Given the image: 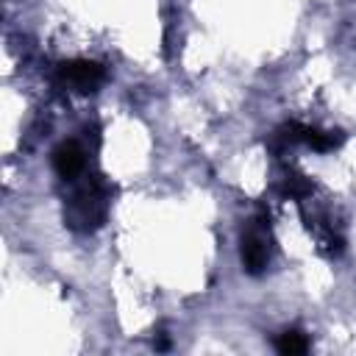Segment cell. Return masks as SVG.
Wrapping results in <instances>:
<instances>
[{
  "label": "cell",
  "instance_id": "ba28073f",
  "mask_svg": "<svg viewBox=\"0 0 356 356\" xmlns=\"http://www.w3.org/2000/svg\"><path fill=\"white\" fill-rule=\"evenodd\" d=\"M153 345H156V350H167V348H170V342H167L164 331H159V337H153Z\"/></svg>",
  "mask_w": 356,
  "mask_h": 356
},
{
  "label": "cell",
  "instance_id": "5b68a950",
  "mask_svg": "<svg viewBox=\"0 0 356 356\" xmlns=\"http://www.w3.org/2000/svg\"><path fill=\"white\" fill-rule=\"evenodd\" d=\"M53 170L64 181H78L86 172V150L78 139H64L53 147Z\"/></svg>",
  "mask_w": 356,
  "mask_h": 356
},
{
  "label": "cell",
  "instance_id": "6da1fadb",
  "mask_svg": "<svg viewBox=\"0 0 356 356\" xmlns=\"http://www.w3.org/2000/svg\"><path fill=\"white\" fill-rule=\"evenodd\" d=\"M106 206H108V200L103 195V181L89 178L86 184H81L75 189V195H70V200L64 206V220L75 231H92V228L103 225Z\"/></svg>",
  "mask_w": 356,
  "mask_h": 356
},
{
  "label": "cell",
  "instance_id": "8992f818",
  "mask_svg": "<svg viewBox=\"0 0 356 356\" xmlns=\"http://www.w3.org/2000/svg\"><path fill=\"white\" fill-rule=\"evenodd\" d=\"M281 192H284L286 197H292V200H303V197H309V195L314 192V181H312L309 175L292 170V172H286L284 184H281Z\"/></svg>",
  "mask_w": 356,
  "mask_h": 356
},
{
  "label": "cell",
  "instance_id": "7a4b0ae2",
  "mask_svg": "<svg viewBox=\"0 0 356 356\" xmlns=\"http://www.w3.org/2000/svg\"><path fill=\"white\" fill-rule=\"evenodd\" d=\"M239 259L248 275H261L273 261V231H270V214L259 211L248 220V225L239 234Z\"/></svg>",
  "mask_w": 356,
  "mask_h": 356
},
{
  "label": "cell",
  "instance_id": "3957f363",
  "mask_svg": "<svg viewBox=\"0 0 356 356\" xmlns=\"http://www.w3.org/2000/svg\"><path fill=\"white\" fill-rule=\"evenodd\" d=\"M273 139H275L278 150L292 147V145H306L317 153H328L345 142V134L342 131H323V128L303 125V122H286L273 134Z\"/></svg>",
  "mask_w": 356,
  "mask_h": 356
},
{
  "label": "cell",
  "instance_id": "52a82bcc",
  "mask_svg": "<svg viewBox=\"0 0 356 356\" xmlns=\"http://www.w3.org/2000/svg\"><path fill=\"white\" fill-rule=\"evenodd\" d=\"M312 348V342H309V337L303 334V331H298V328H289V331H284L278 339H275V350L278 353H306Z\"/></svg>",
  "mask_w": 356,
  "mask_h": 356
},
{
  "label": "cell",
  "instance_id": "277c9868",
  "mask_svg": "<svg viewBox=\"0 0 356 356\" xmlns=\"http://www.w3.org/2000/svg\"><path fill=\"white\" fill-rule=\"evenodd\" d=\"M56 78L64 89L89 95V92H97V86L106 81V70L92 58H70L56 67Z\"/></svg>",
  "mask_w": 356,
  "mask_h": 356
}]
</instances>
